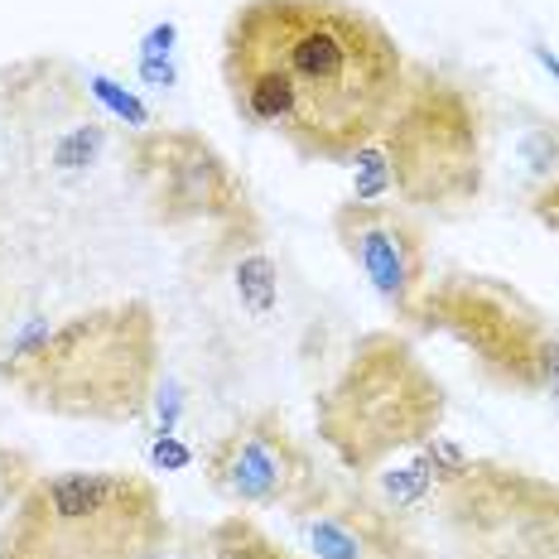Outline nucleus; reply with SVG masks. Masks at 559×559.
Masks as SVG:
<instances>
[{
	"mask_svg": "<svg viewBox=\"0 0 559 559\" xmlns=\"http://www.w3.org/2000/svg\"><path fill=\"white\" fill-rule=\"evenodd\" d=\"M531 213L540 217V227H550L555 237H559V179H550L540 193H535V203H531Z\"/></svg>",
	"mask_w": 559,
	"mask_h": 559,
	"instance_id": "obj_22",
	"label": "nucleus"
},
{
	"mask_svg": "<svg viewBox=\"0 0 559 559\" xmlns=\"http://www.w3.org/2000/svg\"><path fill=\"white\" fill-rule=\"evenodd\" d=\"M198 559H299L295 550L275 540L271 531H261L247 511H231V516L213 521L198 540Z\"/></svg>",
	"mask_w": 559,
	"mask_h": 559,
	"instance_id": "obj_11",
	"label": "nucleus"
},
{
	"mask_svg": "<svg viewBox=\"0 0 559 559\" xmlns=\"http://www.w3.org/2000/svg\"><path fill=\"white\" fill-rule=\"evenodd\" d=\"M135 179L150 198V213L165 227H255L247 183L227 165V155L189 126H155L131 140Z\"/></svg>",
	"mask_w": 559,
	"mask_h": 559,
	"instance_id": "obj_7",
	"label": "nucleus"
},
{
	"mask_svg": "<svg viewBox=\"0 0 559 559\" xmlns=\"http://www.w3.org/2000/svg\"><path fill=\"white\" fill-rule=\"evenodd\" d=\"M391 174V198L429 213H463L483 198V116L449 78L411 73L401 107L367 140Z\"/></svg>",
	"mask_w": 559,
	"mask_h": 559,
	"instance_id": "obj_5",
	"label": "nucleus"
},
{
	"mask_svg": "<svg viewBox=\"0 0 559 559\" xmlns=\"http://www.w3.org/2000/svg\"><path fill=\"white\" fill-rule=\"evenodd\" d=\"M411 73L395 34L353 0H241L223 34L231 111L323 165L377 140Z\"/></svg>",
	"mask_w": 559,
	"mask_h": 559,
	"instance_id": "obj_1",
	"label": "nucleus"
},
{
	"mask_svg": "<svg viewBox=\"0 0 559 559\" xmlns=\"http://www.w3.org/2000/svg\"><path fill=\"white\" fill-rule=\"evenodd\" d=\"M289 516L313 559H419L395 511L377 507L371 497L309 483V492L289 507Z\"/></svg>",
	"mask_w": 559,
	"mask_h": 559,
	"instance_id": "obj_10",
	"label": "nucleus"
},
{
	"mask_svg": "<svg viewBox=\"0 0 559 559\" xmlns=\"http://www.w3.org/2000/svg\"><path fill=\"white\" fill-rule=\"evenodd\" d=\"M87 92L102 102V107H107V116H116V121H126L135 135H140V131H155V111H150L131 87L116 83V78H107V73H87Z\"/></svg>",
	"mask_w": 559,
	"mask_h": 559,
	"instance_id": "obj_17",
	"label": "nucleus"
},
{
	"mask_svg": "<svg viewBox=\"0 0 559 559\" xmlns=\"http://www.w3.org/2000/svg\"><path fill=\"white\" fill-rule=\"evenodd\" d=\"M231 289H237V305L251 313L255 323L275 319L280 309V265L271 261V251H241L231 265Z\"/></svg>",
	"mask_w": 559,
	"mask_h": 559,
	"instance_id": "obj_12",
	"label": "nucleus"
},
{
	"mask_svg": "<svg viewBox=\"0 0 559 559\" xmlns=\"http://www.w3.org/2000/svg\"><path fill=\"white\" fill-rule=\"evenodd\" d=\"M34 463L25 459L20 449H0V511H10L20 502V497L29 492V483H34Z\"/></svg>",
	"mask_w": 559,
	"mask_h": 559,
	"instance_id": "obj_18",
	"label": "nucleus"
},
{
	"mask_svg": "<svg viewBox=\"0 0 559 559\" xmlns=\"http://www.w3.org/2000/svg\"><path fill=\"white\" fill-rule=\"evenodd\" d=\"M169 531L159 487L140 473H39L0 526V559H145Z\"/></svg>",
	"mask_w": 559,
	"mask_h": 559,
	"instance_id": "obj_3",
	"label": "nucleus"
},
{
	"mask_svg": "<svg viewBox=\"0 0 559 559\" xmlns=\"http://www.w3.org/2000/svg\"><path fill=\"white\" fill-rule=\"evenodd\" d=\"M526 159L535 174H550V179H559V126H550V131H535L526 140Z\"/></svg>",
	"mask_w": 559,
	"mask_h": 559,
	"instance_id": "obj_20",
	"label": "nucleus"
},
{
	"mask_svg": "<svg viewBox=\"0 0 559 559\" xmlns=\"http://www.w3.org/2000/svg\"><path fill=\"white\" fill-rule=\"evenodd\" d=\"M444 386L395 333H367L319 395V439L343 473H377L395 453L419 449L444 425Z\"/></svg>",
	"mask_w": 559,
	"mask_h": 559,
	"instance_id": "obj_4",
	"label": "nucleus"
},
{
	"mask_svg": "<svg viewBox=\"0 0 559 559\" xmlns=\"http://www.w3.org/2000/svg\"><path fill=\"white\" fill-rule=\"evenodd\" d=\"M179 25L174 20H159L155 29L140 39V58H135V73H140V83L145 87H174V78H179Z\"/></svg>",
	"mask_w": 559,
	"mask_h": 559,
	"instance_id": "obj_13",
	"label": "nucleus"
},
{
	"mask_svg": "<svg viewBox=\"0 0 559 559\" xmlns=\"http://www.w3.org/2000/svg\"><path fill=\"white\" fill-rule=\"evenodd\" d=\"M150 468H155V473L193 468V449L179 444V435H155V439H150Z\"/></svg>",
	"mask_w": 559,
	"mask_h": 559,
	"instance_id": "obj_19",
	"label": "nucleus"
},
{
	"mask_svg": "<svg viewBox=\"0 0 559 559\" xmlns=\"http://www.w3.org/2000/svg\"><path fill=\"white\" fill-rule=\"evenodd\" d=\"M531 53H535V58H540V68H545V73H555V78H559V58H555L550 49H545V44H535V49H531Z\"/></svg>",
	"mask_w": 559,
	"mask_h": 559,
	"instance_id": "obj_23",
	"label": "nucleus"
},
{
	"mask_svg": "<svg viewBox=\"0 0 559 559\" xmlns=\"http://www.w3.org/2000/svg\"><path fill=\"white\" fill-rule=\"evenodd\" d=\"M535 391L559 401V337L555 333H545L540 353H535Z\"/></svg>",
	"mask_w": 559,
	"mask_h": 559,
	"instance_id": "obj_21",
	"label": "nucleus"
},
{
	"mask_svg": "<svg viewBox=\"0 0 559 559\" xmlns=\"http://www.w3.org/2000/svg\"><path fill=\"white\" fill-rule=\"evenodd\" d=\"M0 377L58 419L131 425L159 386V319L145 299H126L63 323H34L10 362H0Z\"/></svg>",
	"mask_w": 559,
	"mask_h": 559,
	"instance_id": "obj_2",
	"label": "nucleus"
},
{
	"mask_svg": "<svg viewBox=\"0 0 559 559\" xmlns=\"http://www.w3.org/2000/svg\"><path fill=\"white\" fill-rule=\"evenodd\" d=\"M411 323L429 333H449L492 386L535 391V353L550 329H545L540 309L507 280L468 271L435 280L415 299Z\"/></svg>",
	"mask_w": 559,
	"mask_h": 559,
	"instance_id": "obj_6",
	"label": "nucleus"
},
{
	"mask_svg": "<svg viewBox=\"0 0 559 559\" xmlns=\"http://www.w3.org/2000/svg\"><path fill=\"white\" fill-rule=\"evenodd\" d=\"M102 150H107V126H102V121H83V126H73V131H63L53 140L49 165L58 174H83V169H92L102 159Z\"/></svg>",
	"mask_w": 559,
	"mask_h": 559,
	"instance_id": "obj_14",
	"label": "nucleus"
},
{
	"mask_svg": "<svg viewBox=\"0 0 559 559\" xmlns=\"http://www.w3.org/2000/svg\"><path fill=\"white\" fill-rule=\"evenodd\" d=\"M203 473L231 507H295L309 492V453L275 411H255L203 453Z\"/></svg>",
	"mask_w": 559,
	"mask_h": 559,
	"instance_id": "obj_8",
	"label": "nucleus"
},
{
	"mask_svg": "<svg viewBox=\"0 0 559 559\" xmlns=\"http://www.w3.org/2000/svg\"><path fill=\"white\" fill-rule=\"evenodd\" d=\"M377 473H381V497H386L391 511H419L429 502V492H435V483H429L425 463L415 459V449L405 463H391V468H377Z\"/></svg>",
	"mask_w": 559,
	"mask_h": 559,
	"instance_id": "obj_15",
	"label": "nucleus"
},
{
	"mask_svg": "<svg viewBox=\"0 0 559 559\" xmlns=\"http://www.w3.org/2000/svg\"><path fill=\"white\" fill-rule=\"evenodd\" d=\"M415 459L425 463V473H429V483L435 487H459V483H468L473 477L468 449L453 444V439H444V435H429L425 444L415 449Z\"/></svg>",
	"mask_w": 559,
	"mask_h": 559,
	"instance_id": "obj_16",
	"label": "nucleus"
},
{
	"mask_svg": "<svg viewBox=\"0 0 559 559\" xmlns=\"http://www.w3.org/2000/svg\"><path fill=\"white\" fill-rule=\"evenodd\" d=\"M333 237L343 255L357 265L367 289L386 305L395 319L411 323L415 299L429 285V247L425 227L411 213L391 203H337L333 207Z\"/></svg>",
	"mask_w": 559,
	"mask_h": 559,
	"instance_id": "obj_9",
	"label": "nucleus"
}]
</instances>
